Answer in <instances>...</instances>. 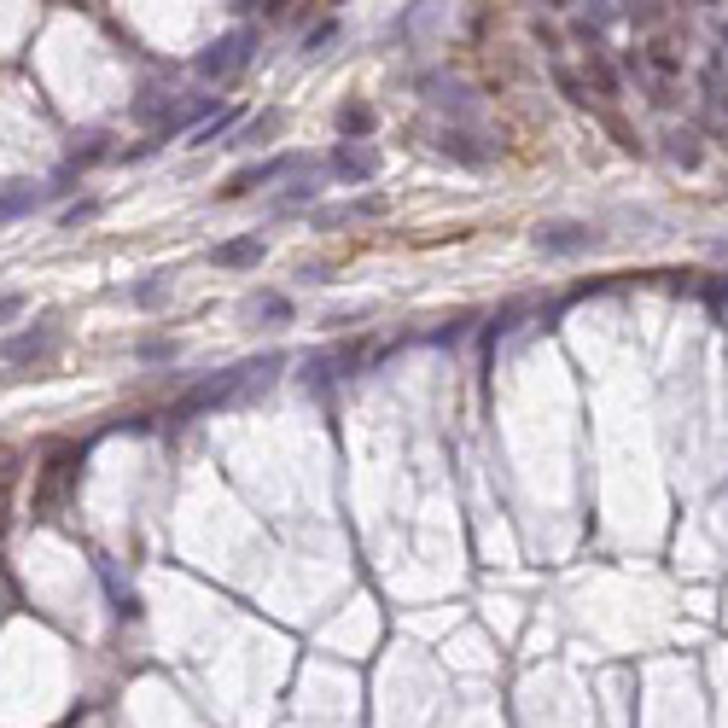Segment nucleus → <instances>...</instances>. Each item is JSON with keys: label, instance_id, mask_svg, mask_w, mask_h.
<instances>
[{"label": "nucleus", "instance_id": "6", "mask_svg": "<svg viewBox=\"0 0 728 728\" xmlns=\"http://www.w3.org/2000/svg\"><path fill=\"white\" fill-rule=\"evenodd\" d=\"M437 152H443L449 164H461V169L490 164V146H484V134L472 129V123H443V129H437Z\"/></svg>", "mask_w": 728, "mask_h": 728}, {"label": "nucleus", "instance_id": "20", "mask_svg": "<svg viewBox=\"0 0 728 728\" xmlns=\"http://www.w3.org/2000/svg\"><path fill=\"white\" fill-rule=\"evenodd\" d=\"M624 12H629V24H641V30H659V18H664L659 0H624Z\"/></svg>", "mask_w": 728, "mask_h": 728}, {"label": "nucleus", "instance_id": "13", "mask_svg": "<svg viewBox=\"0 0 728 728\" xmlns=\"http://www.w3.org/2000/svg\"><path fill=\"white\" fill-rule=\"evenodd\" d=\"M664 158H670L676 169H699L705 164V146H699L694 129H670L664 134Z\"/></svg>", "mask_w": 728, "mask_h": 728}, {"label": "nucleus", "instance_id": "18", "mask_svg": "<svg viewBox=\"0 0 728 728\" xmlns=\"http://www.w3.org/2000/svg\"><path fill=\"white\" fill-rule=\"evenodd\" d=\"M647 65L659 70V76H682V53H676L664 35H653V41H647Z\"/></svg>", "mask_w": 728, "mask_h": 728}, {"label": "nucleus", "instance_id": "29", "mask_svg": "<svg viewBox=\"0 0 728 728\" xmlns=\"http://www.w3.org/2000/svg\"><path fill=\"white\" fill-rule=\"evenodd\" d=\"M18 309H24V298H18V292H6V298H0V321H12Z\"/></svg>", "mask_w": 728, "mask_h": 728}, {"label": "nucleus", "instance_id": "11", "mask_svg": "<svg viewBox=\"0 0 728 728\" xmlns=\"http://www.w3.org/2000/svg\"><path fill=\"white\" fill-rule=\"evenodd\" d=\"M59 350V327H30V332H12L6 338V356L12 362H47Z\"/></svg>", "mask_w": 728, "mask_h": 728}, {"label": "nucleus", "instance_id": "15", "mask_svg": "<svg viewBox=\"0 0 728 728\" xmlns=\"http://www.w3.org/2000/svg\"><path fill=\"white\" fill-rule=\"evenodd\" d=\"M35 204H41V187H30V181H12V187H0V222H18V216H30Z\"/></svg>", "mask_w": 728, "mask_h": 728}, {"label": "nucleus", "instance_id": "19", "mask_svg": "<svg viewBox=\"0 0 728 728\" xmlns=\"http://www.w3.org/2000/svg\"><path fill=\"white\" fill-rule=\"evenodd\" d=\"M280 123H286L280 111H263L257 123H245V129H239V140H233V146H263L268 134H280Z\"/></svg>", "mask_w": 728, "mask_h": 728}, {"label": "nucleus", "instance_id": "12", "mask_svg": "<svg viewBox=\"0 0 728 728\" xmlns=\"http://www.w3.org/2000/svg\"><path fill=\"white\" fill-rule=\"evenodd\" d=\"M263 257H268L263 233H245V239H228V245H216V251H210V263H216V268H257Z\"/></svg>", "mask_w": 728, "mask_h": 728}, {"label": "nucleus", "instance_id": "24", "mask_svg": "<svg viewBox=\"0 0 728 728\" xmlns=\"http://www.w3.org/2000/svg\"><path fill=\"white\" fill-rule=\"evenodd\" d=\"M94 216H100V204H94V199H82V204H70L59 222H65V228H82V222H94Z\"/></svg>", "mask_w": 728, "mask_h": 728}, {"label": "nucleus", "instance_id": "1", "mask_svg": "<svg viewBox=\"0 0 728 728\" xmlns=\"http://www.w3.org/2000/svg\"><path fill=\"white\" fill-rule=\"evenodd\" d=\"M245 385H251V362H245V367H228V373H216V379H199V385H193L181 402H169L164 420H169V426H187V420H199L204 408L228 402L233 391H245Z\"/></svg>", "mask_w": 728, "mask_h": 728}, {"label": "nucleus", "instance_id": "3", "mask_svg": "<svg viewBox=\"0 0 728 728\" xmlns=\"http://www.w3.org/2000/svg\"><path fill=\"white\" fill-rule=\"evenodd\" d=\"M536 251L542 257H583V251H595L600 245V228L595 222H571V216H560V222H536Z\"/></svg>", "mask_w": 728, "mask_h": 728}, {"label": "nucleus", "instance_id": "26", "mask_svg": "<svg viewBox=\"0 0 728 728\" xmlns=\"http://www.w3.org/2000/svg\"><path fill=\"white\" fill-rule=\"evenodd\" d=\"M367 315H373V309H338V315H327V327H362Z\"/></svg>", "mask_w": 728, "mask_h": 728}, {"label": "nucleus", "instance_id": "4", "mask_svg": "<svg viewBox=\"0 0 728 728\" xmlns=\"http://www.w3.org/2000/svg\"><path fill=\"white\" fill-rule=\"evenodd\" d=\"M298 169H309V158H303V152H280V158H263V164H245L239 175H228L222 199H245V193L274 187V181H286V175H298Z\"/></svg>", "mask_w": 728, "mask_h": 728}, {"label": "nucleus", "instance_id": "9", "mask_svg": "<svg viewBox=\"0 0 728 728\" xmlns=\"http://www.w3.org/2000/svg\"><path fill=\"white\" fill-rule=\"evenodd\" d=\"M321 187H327V169H298V175H286V193H274L268 199V210L274 216H286V210H303V204H315L321 199Z\"/></svg>", "mask_w": 728, "mask_h": 728}, {"label": "nucleus", "instance_id": "2", "mask_svg": "<svg viewBox=\"0 0 728 728\" xmlns=\"http://www.w3.org/2000/svg\"><path fill=\"white\" fill-rule=\"evenodd\" d=\"M76 472H82V449H70V443H59V449L47 455V466H41V490H35L30 519H53V513H59V501H65V490L76 484Z\"/></svg>", "mask_w": 728, "mask_h": 728}, {"label": "nucleus", "instance_id": "14", "mask_svg": "<svg viewBox=\"0 0 728 728\" xmlns=\"http://www.w3.org/2000/svg\"><path fill=\"white\" fill-rule=\"evenodd\" d=\"M385 216V199H356V204H338V210H321L315 228H344V222H373Z\"/></svg>", "mask_w": 728, "mask_h": 728}, {"label": "nucleus", "instance_id": "8", "mask_svg": "<svg viewBox=\"0 0 728 728\" xmlns=\"http://www.w3.org/2000/svg\"><path fill=\"white\" fill-rule=\"evenodd\" d=\"M420 88H426V100L437 105V111H449V123H472V117H478V100H472V88H461V82H449V76H426Z\"/></svg>", "mask_w": 728, "mask_h": 728}, {"label": "nucleus", "instance_id": "7", "mask_svg": "<svg viewBox=\"0 0 728 728\" xmlns=\"http://www.w3.org/2000/svg\"><path fill=\"white\" fill-rule=\"evenodd\" d=\"M379 164H385V158H379L367 140H338V146H332V158H327V175H338V181H350V187H356V181H373Z\"/></svg>", "mask_w": 728, "mask_h": 728}, {"label": "nucleus", "instance_id": "25", "mask_svg": "<svg viewBox=\"0 0 728 728\" xmlns=\"http://www.w3.org/2000/svg\"><path fill=\"white\" fill-rule=\"evenodd\" d=\"M140 356H146V362H169V356H175V344H169V338H146V344H140Z\"/></svg>", "mask_w": 728, "mask_h": 728}, {"label": "nucleus", "instance_id": "16", "mask_svg": "<svg viewBox=\"0 0 728 728\" xmlns=\"http://www.w3.org/2000/svg\"><path fill=\"white\" fill-rule=\"evenodd\" d=\"M338 134H344V140H367V134H373V105L344 100L338 105Z\"/></svg>", "mask_w": 728, "mask_h": 728}, {"label": "nucleus", "instance_id": "10", "mask_svg": "<svg viewBox=\"0 0 728 728\" xmlns=\"http://www.w3.org/2000/svg\"><path fill=\"white\" fill-rule=\"evenodd\" d=\"M583 76L595 82V94L606 105L624 94V82H618V70H612V59H606V47H600V41H583Z\"/></svg>", "mask_w": 728, "mask_h": 728}, {"label": "nucleus", "instance_id": "17", "mask_svg": "<svg viewBox=\"0 0 728 728\" xmlns=\"http://www.w3.org/2000/svg\"><path fill=\"white\" fill-rule=\"evenodd\" d=\"M164 292H169L164 274H146V280H134V286H129V303H134V309H158Z\"/></svg>", "mask_w": 728, "mask_h": 728}, {"label": "nucleus", "instance_id": "22", "mask_svg": "<svg viewBox=\"0 0 728 728\" xmlns=\"http://www.w3.org/2000/svg\"><path fill=\"white\" fill-rule=\"evenodd\" d=\"M251 315H263V321H292V298H280V292H263V298L251 303Z\"/></svg>", "mask_w": 728, "mask_h": 728}, {"label": "nucleus", "instance_id": "21", "mask_svg": "<svg viewBox=\"0 0 728 728\" xmlns=\"http://www.w3.org/2000/svg\"><path fill=\"white\" fill-rule=\"evenodd\" d=\"M554 82H560V94L571 105H589V94H583V76H577L571 65H560V59H554Z\"/></svg>", "mask_w": 728, "mask_h": 728}, {"label": "nucleus", "instance_id": "27", "mask_svg": "<svg viewBox=\"0 0 728 728\" xmlns=\"http://www.w3.org/2000/svg\"><path fill=\"white\" fill-rule=\"evenodd\" d=\"M466 332V315H455V321H443V332H431V344H455Z\"/></svg>", "mask_w": 728, "mask_h": 728}, {"label": "nucleus", "instance_id": "5", "mask_svg": "<svg viewBox=\"0 0 728 728\" xmlns=\"http://www.w3.org/2000/svg\"><path fill=\"white\" fill-rule=\"evenodd\" d=\"M251 41H257L251 30H228L222 41H216V47H204V53H199V65H193V70H199L204 82H228L233 70L251 59Z\"/></svg>", "mask_w": 728, "mask_h": 728}, {"label": "nucleus", "instance_id": "23", "mask_svg": "<svg viewBox=\"0 0 728 728\" xmlns=\"http://www.w3.org/2000/svg\"><path fill=\"white\" fill-rule=\"evenodd\" d=\"M233 123H239V117H233V111H222V117H210V123H199V129H193V140H187V146H216V134H228Z\"/></svg>", "mask_w": 728, "mask_h": 728}, {"label": "nucleus", "instance_id": "28", "mask_svg": "<svg viewBox=\"0 0 728 728\" xmlns=\"http://www.w3.org/2000/svg\"><path fill=\"white\" fill-rule=\"evenodd\" d=\"M332 35H338V24H321V30H315L309 41H303V53H321V47H327Z\"/></svg>", "mask_w": 728, "mask_h": 728}]
</instances>
